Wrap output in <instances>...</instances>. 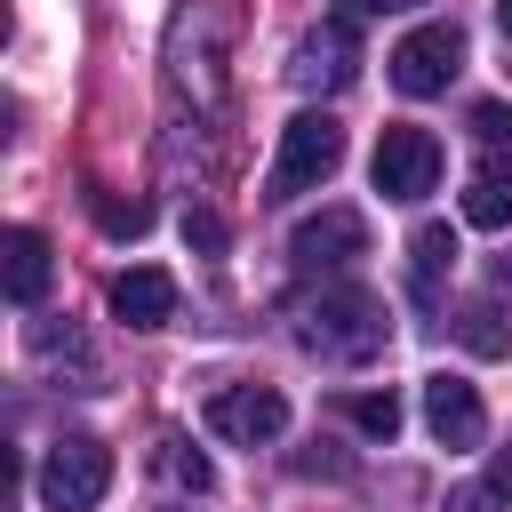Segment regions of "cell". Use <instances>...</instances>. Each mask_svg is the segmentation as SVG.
Returning <instances> with one entry per match:
<instances>
[{
	"instance_id": "1",
	"label": "cell",
	"mask_w": 512,
	"mask_h": 512,
	"mask_svg": "<svg viewBox=\"0 0 512 512\" xmlns=\"http://www.w3.org/2000/svg\"><path fill=\"white\" fill-rule=\"evenodd\" d=\"M296 344L320 352V360H376L384 352V304L368 288H320L304 312H296Z\"/></svg>"
},
{
	"instance_id": "2",
	"label": "cell",
	"mask_w": 512,
	"mask_h": 512,
	"mask_svg": "<svg viewBox=\"0 0 512 512\" xmlns=\"http://www.w3.org/2000/svg\"><path fill=\"white\" fill-rule=\"evenodd\" d=\"M336 160H344V128H336L328 112H296V120L280 128L272 168H264V200H296V192L328 184V176H336Z\"/></svg>"
},
{
	"instance_id": "3",
	"label": "cell",
	"mask_w": 512,
	"mask_h": 512,
	"mask_svg": "<svg viewBox=\"0 0 512 512\" xmlns=\"http://www.w3.org/2000/svg\"><path fill=\"white\" fill-rule=\"evenodd\" d=\"M368 176H376L384 200H424L440 184V136L416 128V120H392L376 136V152H368Z\"/></svg>"
},
{
	"instance_id": "4",
	"label": "cell",
	"mask_w": 512,
	"mask_h": 512,
	"mask_svg": "<svg viewBox=\"0 0 512 512\" xmlns=\"http://www.w3.org/2000/svg\"><path fill=\"white\" fill-rule=\"evenodd\" d=\"M112 488V448L104 440H56L40 456V504L48 512H96Z\"/></svg>"
},
{
	"instance_id": "5",
	"label": "cell",
	"mask_w": 512,
	"mask_h": 512,
	"mask_svg": "<svg viewBox=\"0 0 512 512\" xmlns=\"http://www.w3.org/2000/svg\"><path fill=\"white\" fill-rule=\"evenodd\" d=\"M384 64H392V88L400 96H440L456 80V64H464V32L456 24H416Z\"/></svg>"
},
{
	"instance_id": "6",
	"label": "cell",
	"mask_w": 512,
	"mask_h": 512,
	"mask_svg": "<svg viewBox=\"0 0 512 512\" xmlns=\"http://www.w3.org/2000/svg\"><path fill=\"white\" fill-rule=\"evenodd\" d=\"M352 16H360V0H352V8H336L320 32H304V40H296V64H288V80H296V88H344V80L360 72V32H352Z\"/></svg>"
},
{
	"instance_id": "7",
	"label": "cell",
	"mask_w": 512,
	"mask_h": 512,
	"mask_svg": "<svg viewBox=\"0 0 512 512\" xmlns=\"http://www.w3.org/2000/svg\"><path fill=\"white\" fill-rule=\"evenodd\" d=\"M208 424H216L224 440H240V448H264V440L288 432V400H280L272 384H216V392H208Z\"/></svg>"
},
{
	"instance_id": "8",
	"label": "cell",
	"mask_w": 512,
	"mask_h": 512,
	"mask_svg": "<svg viewBox=\"0 0 512 512\" xmlns=\"http://www.w3.org/2000/svg\"><path fill=\"white\" fill-rule=\"evenodd\" d=\"M424 424H432L440 448H480L488 440V408H480V392L464 376H432L424 384Z\"/></svg>"
},
{
	"instance_id": "9",
	"label": "cell",
	"mask_w": 512,
	"mask_h": 512,
	"mask_svg": "<svg viewBox=\"0 0 512 512\" xmlns=\"http://www.w3.org/2000/svg\"><path fill=\"white\" fill-rule=\"evenodd\" d=\"M304 264H352V256H368V224H360V208H320V216H304L296 224V240H288Z\"/></svg>"
},
{
	"instance_id": "10",
	"label": "cell",
	"mask_w": 512,
	"mask_h": 512,
	"mask_svg": "<svg viewBox=\"0 0 512 512\" xmlns=\"http://www.w3.org/2000/svg\"><path fill=\"white\" fill-rule=\"evenodd\" d=\"M112 312H120L128 328H168V320H176V280H168L160 264H128V272L112 280Z\"/></svg>"
},
{
	"instance_id": "11",
	"label": "cell",
	"mask_w": 512,
	"mask_h": 512,
	"mask_svg": "<svg viewBox=\"0 0 512 512\" xmlns=\"http://www.w3.org/2000/svg\"><path fill=\"white\" fill-rule=\"evenodd\" d=\"M448 272H456V232L448 224H416V240H408V288H416V304H440Z\"/></svg>"
},
{
	"instance_id": "12",
	"label": "cell",
	"mask_w": 512,
	"mask_h": 512,
	"mask_svg": "<svg viewBox=\"0 0 512 512\" xmlns=\"http://www.w3.org/2000/svg\"><path fill=\"white\" fill-rule=\"evenodd\" d=\"M464 224L512 232V160H480V168L464 176Z\"/></svg>"
},
{
	"instance_id": "13",
	"label": "cell",
	"mask_w": 512,
	"mask_h": 512,
	"mask_svg": "<svg viewBox=\"0 0 512 512\" xmlns=\"http://www.w3.org/2000/svg\"><path fill=\"white\" fill-rule=\"evenodd\" d=\"M0 256H8V296H16V304H40V296H48V272H56V264H48V232L16 224V232L0 240Z\"/></svg>"
},
{
	"instance_id": "14",
	"label": "cell",
	"mask_w": 512,
	"mask_h": 512,
	"mask_svg": "<svg viewBox=\"0 0 512 512\" xmlns=\"http://www.w3.org/2000/svg\"><path fill=\"white\" fill-rule=\"evenodd\" d=\"M456 336H464L480 360H504V352H512V328H504L496 304H464V312H456Z\"/></svg>"
},
{
	"instance_id": "15",
	"label": "cell",
	"mask_w": 512,
	"mask_h": 512,
	"mask_svg": "<svg viewBox=\"0 0 512 512\" xmlns=\"http://www.w3.org/2000/svg\"><path fill=\"white\" fill-rule=\"evenodd\" d=\"M344 416L368 432V440H392L400 432V392L384 384V392H344Z\"/></svg>"
},
{
	"instance_id": "16",
	"label": "cell",
	"mask_w": 512,
	"mask_h": 512,
	"mask_svg": "<svg viewBox=\"0 0 512 512\" xmlns=\"http://www.w3.org/2000/svg\"><path fill=\"white\" fill-rule=\"evenodd\" d=\"M448 512H512V464H504L496 480H464V488L448 496Z\"/></svg>"
},
{
	"instance_id": "17",
	"label": "cell",
	"mask_w": 512,
	"mask_h": 512,
	"mask_svg": "<svg viewBox=\"0 0 512 512\" xmlns=\"http://www.w3.org/2000/svg\"><path fill=\"white\" fill-rule=\"evenodd\" d=\"M96 224H104L112 240H136V232L152 224V208H144V200H112V192H96Z\"/></svg>"
},
{
	"instance_id": "18",
	"label": "cell",
	"mask_w": 512,
	"mask_h": 512,
	"mask_svg": "<svg viewBox=\"0 0 512 512\" xmlns=\"http://www.w3.org/2000/svg\"><path fill=\"white\" fill-rule=\"evenodd\" d=\"M160 448H168V456H160V464H168V480H176V488H192V496H200V488H208V480H216V472H208V456H200V448H184V440H160Z\"/></svg>"
},
{
	"instance_id": "19",
	"label": "cell",
	"mask_w": 512,
	"mask_h": 512,
	"mask_svg": "<svg viewBox=\"0 0 512 512\" xmlns=\"http://www.w3.org/2000/svg\"><path fill=\"white\" fill-rule=\"evenodd\" d=\"M184 240H192L200 256H216V248H224V216H216V208H184Z\"/></svg>"
},
{
	"instance_id": "20",
	"label": "cell",
	"mask_w": 512,
	"mask_h": 512,
	"mask_svg": "<svg viewBox=\"0 0 512 512\" xmlns=\"http://www.w3.org/2000/svg\"><path fill=\"white\" fill-rule=\"evenodd\" d=\"M472 136L480 144H512V104H472Z\"/></svg>"
},
{
	"instance_id": "21",
	"label": "cell",
	"mask_w": 512,
	"mask_h": 512,
	"mask_svg": "<svg viewBox=\"0 0 512 512\" xmlns=\"http://www.w3.org/2000/svg\"><path fill=\"white\" fill-rule=\"evenodd\" d=\"M360 8H376V16H384V8H424V0H360Z\"/></svg>"
},
{
	"instance_id": "22",
	"label": "cell",
	"mask_w": 512,
	"mask_h": 512,
	"mask_svg": "<svg viewBox=\"0 0 512 512\" xmlns=\"http://www.w3.org/2000/svg\"><path fill=\"white\" fill-rule=\"evenodd\" d=\"M496 288H512V256H496Z\"/></svg>"
},
{
	"instance_id": "23",
	"label": "cell",
	"mask_w": 512,
	"mask_h": 512,
	"mask_svg": "<svg viewBox=\"0 0 512 512\" xmlns=\"http://www.w3.org/2000/svg\"><path fill=\"white\" fill-rule=\"evenodd\" d=\"M496 24H504V32H512V0H496Z\"/></svg>"
}]
</instances>
